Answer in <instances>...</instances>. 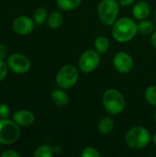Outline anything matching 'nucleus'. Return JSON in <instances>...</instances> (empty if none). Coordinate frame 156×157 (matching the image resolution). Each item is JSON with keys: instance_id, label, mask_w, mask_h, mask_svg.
Masks as SVG:
<instances>
[{"instance_id": "nucleus-1", "label": "nucleus", "mask_w": 156, "mask_h": 157, "mask_svg": "<svg viewBox=\"0 0 156 157\" xmlns=\"http://www.w3.org/2000/svg\"><path fill=\"white\" fill-rule=\"evenodd\" d=\"M138 33V23L133 18L123 17L112 25V37L120 43L131 41Z\"/></svg>"}, {"instance_id": "nucleus-2", "label": "nucleus", "mask_w": 156, "mask_h": 157, "mask_svg": "<svg viewBox=\"0 0 156 157\" xmlns=\"http://www.w3.org/2000/svg\"><path fill=\"white\" fill-rule=\"evenodd\" d=\"M102 105L108 114L118 115L124 110L126 100L120 91L115 88H108L102 96Z\"/></svg>"}, {"instance_id": "nucleus-3", "label": "nucleus", "mask_w": 156, "mask_h": 157, "mask_svg": "<svg viewBox=\"0 0 156 157\" xmlns=\"http://www.w3.org/2000/svg\"><path fill=\"white\" fill-rule=\"evenodd\" d=\"M124 140L130 148L137 150L146 147L152 140V136L145 127L134 126L126 132Z\"/></svg>"}, {"instance_id": "nucleus-4", "label": "nucleus", "mask_w": 156, "mask_h": 157, "mask_svg": "<svg viewBox=\"0 0 156 157\" xmlns=\"http://www.w3.org/2000/svg\"><path fill=\"white\" fill-rule=\"evenodd\" d=\"M120 3L117 0H101L97 6V15L102 24L112 26L118 19Z\"/></svg>"}, {"instance_id": "nucleus-5", "label": "nucleus", "mask_w": 156, "mask_h": 157, "mask_svg": "<svg viewBox=\"0 0 156 157\" xmlns=\"http://www.w3.org/2000/svg\"><path fill=\"white\" fill-rule=\"evenodd\" d=\"M79 73L77 68L72 64H65L58 71L55 81L62 89H69L74 86L78 81Z\"/></svg>"}, {"instance_id": "nucleus-6", "label": "nucleus", "mask_w": 156, "mask_h": 157, "mask_svg": "<svg viewBox=\"0 0 156 157\" xmlns=\"http://www.w3.org/2000/svg\"><path fill=\"white\" fill-rule=\"evenodd\" d=\"M14 121L7 119L0 120V144H12L17 141L20 135V130Z\"/></svg>"}, {"instance_id": "nucleus-7", "label": "nucleus", "mask_w": 156, "mask_h": 157, "mask_svg": "<svg viewBox=\"0 0 156 157\" xmlns=\"http://www.w3.org/2000/svg\"><path fill=\"white\" fill-rule=\"evenodd\" d=\"M100 53L96 50H86L79 57L78 67L86 74L94 72L100 63Z\"/></svg>"}, {"instance_id": "nucleus-8", "label": "nucleus", "mask_w": 156, "mask_h": 157, "mask_svg": "<svg viewBox=\"0 0 156 157\" xmlns=\"http://www.w3.org/2000/svg\"><path fill=\"white\" fill-rule=\"evenodd\" d=\"M6 63L8 68L16 74H25L30 68L29 58L20 53H14L8 56Z\"/></svg>"}, {"instance_id": "nucleus-9", "label": "nucleus", "mask_w": 156, "mask_h": 157, "mask_svg": "<svg viewBox=\"0 0 156 157\" xmlns=\"http://www.w3.org/2000/svg\"><path fill=\"white\" fill-rule=\"evenodd\" d=\"M113 66L120 74H128L133 69V58L126 52H118L113 57Z\"/></svg>"}, {"instance_id": "nucleus-10", "label": "nucleus", "mask_w": 156, "mask_h": 157, "mask_svg": "<svg viewBox=\"0 0 156 157\" xmlns=\"http://www.w3.org/2000/svg\"><path fill=\"white\" fill-rule=\"evenodd\" d=\"M34 20L27 16H20L15 18L12 24L13 30L18 35H28L34 29Z\"/></svg>"}, {"instance_id": "nucleus-11", "label": "nucleus", "mask_w": 156, "mask_h": 157, "mask_svg": "<svg viewBox=\"0 0 156 157\" xmlns=\"http://www.w3.org/2000/svg\"><path fill=\"white\" fill-rule=\"evenodd\" d=\"M13 121L19 126L23 127H29L32 125L35 121V116L34 114L26 109H20L14 113L13 115Z\"/></svg>"}, {"instance_id": "nucleus-12", "label": "nucleus", "mask_w": 156, "mask_h": 157, "mask_svg": "<svg viewBox=\"0 0 156 157\" xmlns=\"http://www.w3.org/2000/svg\"><path fill=\"white\" fill-rule=\"evenodd\" d=\"M151 7L145 1H139L132 7V15L138 20L146 19L150 15Z\"/></svg>"}, {"instance_id": "nucleus-13", "label": "nucleus", "mask_w": 156, "mask_h": 157, "mask_svg": "<svg viewBox=\"0 0 156 157\" xmlns=\"http://www.w3.org/2000/svg\"><path fill=\"white\" fill-rule=\"evenodd\" d=\"M51 98L52 102L61 108H63L65 106H67V104L69 103V96L68 94L64 91V89L62 88H58V89H54L51 94Z\"/></svg>"}, {"instance_id": "nucleus-14", "label": "nucleus", "mask_w": 156, "mask_h": 157, "mask_svg": "<svg viewBox=\"0 0 156 157\" xmlns=\"http://www.w3.org/2000/svg\"><path fill=\"white\" fill-rule=\"evenodd\" d=\"M114 126H115V123H114L113 119L109 116H106V117H103L99 121L97 124V129L101 134L108 135L110 132H112V131L114 130Z\"/></svg>"}, {"instance_id": "nucleus-15", "label": "nucleus", "mask_w": 156, "mask_h": 157, "mask_svg": "<svg viewBox=\"0 0 156 157\" xmlns=\"http://www.w3.org/2000/svg\"><path fill=\"white\" fill-rule=\"evenodd\" d=\"M109 45H110V41L105 36H98L97 38L95 39V41H94L95 50L100 54L105 53L108 50Z\"/></svg>"}, {"instance_id": "nucleus-16", "label": "nucleus", "mask_w": 156, "mask_h": 157, "mask_svg": "<svg viewBox=\"0 0 156 157\" xmlns=\"http://www.w3.org/2000/svg\"><path fill=\"white\" fill-rule=\"evenodd\" d=\"M154 31V24L148 19H143L140 20L138 23V32H140L143 35L148 36L152 35Z\"/></svg>"}, {"instance_id": "nucleus-17", "label": "nucleus", "mask_w": 156, "mask_h": 157, "mask_svg": "<svg viewBox=\"0 0 156 157\" xmlns=\"http://www.w3.org/2000/svg\"><path fill=\"white\" fill-rule=\"evenodd\" d=\"M82 3V0H56L58 7L64 11H71L77 8Z\"/></svg>"}, {"instance_id": "nucleus-18", "label": "nucleus", "mask_w": 156, "mask_h": 157, "mask_svg": "<svg viewBox=\"0 0 156 157\" xmlns=\"http://www.w3.org/2000/svg\"><path fill=\"white\" fill-rule=\"evenodd\" d=\"M47 22L51 29H58L63 24V15L59 11H54L48 17Z\"/></svg>"}, {"instance_id": "nucleus-19", "label": "nucleus", "mask_w": 156, "mask_h": 157, "mask_svg": "<svg viewBox=\"0 0 156 157\" xmlns=\"http://www.w3.org/2000/svg\"><path fill=\"white\" fill-rule=\"evenodd\" d=\"M48 19V14L44 7H39L33 14V20L37 25H42Z\"/></svg>"}, {"instance_id": "nucleus-20", "label": "nucleus", "mask_w": 156, "mask_h": 157, "mask_svg": "<svg viewBox=\"0 0 156 157\" xmlns=\"http://www.w3.org/2000/svg\"><path fill=\"white\" fill-rule=\"evenodd\" d=\"M53 155H54L53 148L47 144L39 146L34 152L35 157H51Z\"/></svg>"}, {"instance_id": "nucleus-21", "label": "nucleus", "mask_w": 156, "mask_h": 157, "mask_svg": "<svg viewBox=\"0 0 156 157\" xmlns=\"http://www.w3.org/2000/svg\"><path fill=\"white\" fill-rule=\"evenodd\" d=\"M144 98L148 104L156 107V86H150L145 89Z\"/></svg>"}, {"instance_id": "nucleus-22", "label": "nucleus", "mask_w": 156, "mask_h": 157, "mask_svg": "<svg viewBox=\"0 0 156 157\" xmlns=\"http://www.w3.org/2000/svg\"><path fill=\"white\" fill-rule=\"evenodd\" d=\"M81 156L83 157H100L101 154L100 152L93 147V146H87L81 152Z\"/></svg>"}, {"instance_id": "nucleus-23", "label": "nucleus", "mask_w": 156, "mask_h": 157, "mask_svg": "<svg viewBox=\"0 0 156 157\" xmlns=\"http://www.w3.org/2000/svg\"><path fill=\"white\" fill-rule=\"evenodd\" d=\"M10 115V108L6 104H0V120L7 119Z\"/></svg>"}, {"instance_id": "nucleus-24", "label": "nucleus", "mask_w": 156, "mask_h": 157, "mask_svg": "<svg viewBox=\"0 0 156 157\" xmlns=\"http://www.w3.org/2000/svg\"><path fill=\"white\" fill-rule=\"evenodd\" d=\"M7 63L4 62V60H0V82L5 79L7 75Z\"/></svg>"}, {"instance_id": "nucleus-25", "label": "nucleus", "mask_w": 156, "mask_h": 157, "mask_svg": "<svg viewBox=\"0 0 156 157\" xmlns=\"http://www.w3.org/2000/svg\"><path fill=\"white\" fill-rule=\"evenodd\" d=\"M1 156L2 157H19L20 155L15 151H12V150H6L5 152H3L1 154Z\"/></svg>"}, {"instance_id": "nucleus-26", "label": "nucleus", "mask_w": 156, "mask_h": 157, "mask_svg": "<svg viewBox=\"0 0 156 157\" xmlns=\"http://www.w3.org/2000/svg\"><path fill=\"white\" fill-rule=\"evenodd\" d=\"M8 53V50L5 44L0 43V60H4Z\"/></svg>"}, {"instance_id": "nucleus-27", "label": "nucleus", "mask_w": 156, "mask_h": 157, "mask_svg": "<svg viewBox=\"0 0 156 157\" xmlns=\"http://www.w3.org/2000/svg\"><path fill=\"white\" fill-rule=\"evenodd\" d=\"M135 2V0H120V4L123 6H129L132 5Z\"/></svg>"}, {"instance_id": "nucleus-28", "label": "nucleus", "mask_w": 156, "mask_h": 157, "mask_svg": "<svg viewBox=\"0 0 156 157\" xmlns=\"http://www.w3.org/2000/svg\"><path fill=\"white\" fill-rule=\"evenodd\" d=\"M151 43L152 46L154 47V49L156 51V30L153 32V34L151 35Z\"/></svg>"}, {"instance_id": "nucleus-29", "label": "nucleus", "mask_w": 156, "mask_h": 157, "mask_svg": "<svg viewBox=\"0 0 156 157\" xmlns=\"http://www.w3.org/2000/svg\"><path fill=\"white\" fill-rule=\"evenodd\" d=\"M53 151H54V154H58L62 151V147L61 146H55V147H53Z\"/></svg>"}, {"instance_id": "nucleus-30", "label": "nucleus", "mask_w": 156, "mask_h": 157, "mask_svg": "<svg viewBox=\"0 0 156 157\" xmlns=\"http://www.w3.org/2000/svg\"><path fill=\"white\" fill-rule=\"evenodd\" d=\"M152 141H153V143L156 145V132L152 136Z\"/></svg>"}, {"instance_id": "nucleus-31", "label": "nucleus", "mask_w": 156, "mask_h": 157, "mask_svg": "<svg viewBox=\"0 0 156 157\" xmlns=\"http://www.w3.org/2000/svg\"><path fill=\"white\" fill-rule=\"evenodd\" d=\"M154 20H155L156 22V9L154 10Z\"/></svg>"}, {"instance_id": "nucleus-32", "label": "nucleus", "mask_w": 156, "mask_h": 157, "mask_svg": "<svg viewBox=\"0 0 156 157\" xmlns=\"http://www.w3.org/2000/svg\"><path fill=\"white\" fill-rule=\"evenodd\" d=\"M154 121H155V123H156V110H155V112H154Z\"/></svg>"}]
</instances>
